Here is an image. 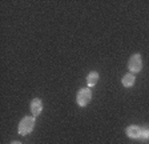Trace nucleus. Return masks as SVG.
<instances>
[{"mask_svg":"<svg viewBox=\"0 0 149 144\" xmlns=\"http://www.w3.org/2000/svg\"><path fill=\"white\" fill-rule=\"evenodd\" d=\"M35 123H36V119L35 116H24L20 123H19V127H17V131L19 134L22 136H25V135L31 134L35 128Z\"/></svg>","mask_w":149,"mask_h":144,"instance_id":"obj_1","label":"nucleus"},{"mask_svg":"<svg viewBox=\"0 0 149 144\" xmlns=\"http://www.w3.org/2000/svg\"><path fill=\"white\" fill-rule=\"evenodd\" d=\"M91 99H92V91H91V88L85 87V88H81L80 91L77 92L76 103L80 107H87L88 104H89Z\"/></svg>","mask_w":149,"mask_h":144,"instance_id":"obj_2","label":"nucleus"},{"mask_svg":"<svg viewBox=\"0 0 149 144\" xmlns=\"http://www.w3.org/2000/svg\"><path fill=\"white\" fill-rule=\"evenodd\" d=\"M128 68H129L130 73H139L141 69H143V59H141V55L140 53H134L132 55L128 63Z\"/></svg>","mask_w":149,"mask_h":144,"instance_id":"obj_3","label":"nucleus"},{"mask_svg":"<svg viewBox=\"0 0 149 144\" xmlns=\"http://www.w3.org/2000/svg\"><path fill=\"white\" fill-rule=\"evenodd\" d=\"M125 134L129 139H133V140H140V136H141V127L139 125L133 124V125H129L125 129Z\"/></svg>","mask_w":149,"mask_h":144,"instance_id":"obj_4","label":"nucleus"},{"mask_svg":"<svg viewBox=\"0 0 149 144\" xmlns=\"http://www.w3.org/2000/svg\"><path fill=\"white\" fill-rule=\"evenodd\" d=\"M29 108H31V113L32 116H39L41 113V111H43V101L39 99V97H36V99H33V100L31 101V106H29Z\"/></svg>","mask_w":149,"mask_h":144,"instance_id":"obj_5","label":"nucleus"},{"mask_svg":"<svg viewBox=\"0 0 149 144\" xmlns=\"http://www.w3.org/2000/svg\"><path fill=\"white\" fill-rule=\"evenodd\" d=\"M134 82H136V76L133 75V73H127V75L123 76V79H121V83H123V85H124L125 88H130L133 87Z\"/></svg>","mask_w":149,"mask_h":144,"instance_id":"obj_6","label":"nucleus"},{"mask_svg":"<svg viewBox=\"0 0 149 144\" xmlns=\"http://www.w3.org/2000/svg\"><path fill=\"white\" fill-rule=\"evenodd\" d=\"M99 73H97L96 71H92V72H89L88 73V76H87V85H88V88H91V87H95V85L97 84V82H99Z\"/></svg>","mask_w":149,"mask_h":144,"instance_id":"obj_7","label":"nucleus"},{"mask_svg":"<svg viewBox=\"0 0 149 144\" xmlns=\"http://www.w3.org/2000/svg\"><path fill=\"white\" fill-rule=\"evenodd\" d=\"M140 140L146 143L149 141V127L145 125V127H141V136H140Z\"/></svg>","mask_w":149,"mask_h":144,"instance_id":"obj_8","label":"nucleus"},{"mask_svg":"<svg viewBox=\"0 0 149 144\" xmlns=\"http://www.w3.org/2000/svg\"><path fill=\"white\" fill-rule=\"evenodd\" d=\"M11 144H22V143H20V141H12Z\"/></svg>","mask_w":149,"mask_h":144,"instance_id":"obj_9","label":"nucleus"}]
</instances>
